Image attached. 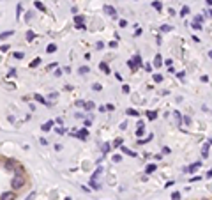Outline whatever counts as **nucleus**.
<instances>
[{"mask_svg": "<svg viewBox=\"0 0 212 200\" xmlns=\"http://www.w3.org/2000/svg\"><path fill=\"white\" fill-rule=\"evenodd\" d=\"M23 186H25V179H23V175H21V174H14V177H12V181H11V188H12V191L21 190Z\"/></svg>", "mask_w": 212, "mask_h": 200, "instance_id": "obj_1", "label": "nucleus"}, {"mask_svg": "<svg viewBox=\"0 0 212 200\" xmlns=\"http://www.w3.org/2000/svg\"><path fill=\"white\" fill-rule=\"evenodd\" d=\"M14 198H16V193L14 191H5V193L0 195V200H14Z\"/></svg>", "mask_w": 212, "mask_h": 200, "instance_id": "obj_2", "label": "nucleus"}, {"mask_svg": "<svg viewBox=\"0 0 212 200\" xmlns=\"http://www.w3.org/2000/svg\"><path fill=\"white\" fill-rule=\"evenodd\" d=\"M4 167H5V170H7V172H14V168H16V163H14V159H7Z\"/></svg>", "mask_w": 212, "mask_h": 200, "instance_id": "obj_3", "label": "nucleus"}, {"mask_svg": "<svg viewBox=\"0 0 212 200\" xmlns=\"http://www.w3.org/2000/svg\"><path fill=\"white\" fill-rule=\"evenodd\" d=\"M104 12H106L108 16H111V18H115V16H117V9H115V7H111V5H104Z\"/></svg>", "mask_w": 212, "mask_h": 200, "instance_id": "obj_4", "label": "nucleus"}, {"mask_svg": "<svg viewBox=\"0 0 212 200\" xmlns=\"http://www.w3.org/2000/svg\"><path fill=\"white\" fill-rule=\"evenodd\" d=\"M202 167V163L200 161H196V163H193L191 167H187V168L184 170V172H187V174H193V172H196V168H200Z\"/></svg>", "mask_w": 212, "mask_h": 200, "instance_id": "obj_5", "label": "nucleus"}, {"mask_svg": "<svg viewBox=\"0 0 212 200\" xmlns=\"http://www.w3.org/2000/svg\"><path fill=\"white\" fill-rule=\"evenodd\" d=\"M53 124H55V122H53V120H48V122H44V124H42V126H41V129H42V131H44V133H46V131H50L51 127H53Z\"/></svg>", "mask_w": 212, "mask_h": 200, "instance_id": "obj_6", "label": "nucleus"}, {"mask_svg": "<svg viewBox=\"0 0 212 200\" xmlns=\"http://www.w3.org/2000/svg\"><path fill=\"white\" fill-rule=\"evenodd\" d=\"M34 99H35L37 103H41V105H48V101H46V99H44L41 94H35V96H34Z\"/></svg>", "mask_w": 212, "mask_h": 200, "instance_id": "obj_7", "label": "nucleus"}, {"mask_svg": "<svg viewBox=\"0 0 212 200\" xmlns=\"http://www.w3.org/2000/svg\"><path fill=\"white\" fill-rule=\"evenodd\" d=\"M99 69H101L103 73H106V74L110 73V66H108L106 62H101V64H99Z\"/></svg>", "mask_w": 212, "mask_h": 200, "instance_id": "obj_8", "label": "nucleus"}, {"mask_svg": "<svg viewBox=\"0 0 212 200\" xmlns=\"http://www.w3.org/2000/svg\"><path fill=\"white\" fill-rule=\"evenodd\" d=\"M126 114H127V115H131V117H138V115H140V114H138V110H134V108H127V110H126Z\"/></svg>", "mask_w": 212, "mask_h": 200, "instance_id": "obj_9", "label": "nucleus"}, {"mask_svg": "<svg viewBox=\"0 0 212 200\" xmlns=\"http://www.w3.org/2000/svg\"><path fill=\"white\" fill-rule=\"evenodd\" d=\"M173 115H175V120H177V126H180L182 124V114L180 112H173Z\"/></svg>", "mask_w": 212, "mask_h": 200, "instance_id": "obj_10", "label": "nucleus"}, {"mask_svg": "<svg viewBox=\"0 0 212 200\" xmlns=\"http://www.w3.org/2000/svg\"><path fill=\"white\" fill-rule=\"evenodd\" d=\"M74 135L80 138V140H87V129H81L80 133H74Z\"/></svg>", "mask_w": 212, "mask_h": 200, "instance_id": "obj_11", "label": "nucleus"}, {"mask_svg": "<svg viewBox=\"0 0 212 200\" xmlns=\"http://www.w3.org/2000/svg\"><path fill=\"white\" fill-rule=\"evenodd\" d=\"M12 34H14V30H7V32H2V34H0V39H7V37H11Z\"/></svg>", "mask_w": 212, "mask_h": 200, "instance_id": "obj_12", "label": "nucleus"}, {"mask_svg": "<svg viewBox=\"0 0 212 200\" xmlns=\"http://www.w3.org/2000/svg\"><path fill=\"white\" fill-rule=\"evenodd\" d=\"M154 66H156V67H161V66H163V59H161V55H156V60H154Z\"/></svg>", "mask_w": 212, "mask_h": 200, "instance_id": "obj_13", "label": "nucleus"}, {"mask_svg": "<svg viewBox=\"0 0 212 200\" xmlns=\"http://www.w3.org/2000/svg\"><path fill=\"white\" fill-rule=\"evenodd\" d=\"M189 11H191V9H189L187 5H184V7L180 9V16H182V18H184V16H187V14H189Z\"/></svg>", "mask_w": 212, "mask_h": 200, "instance_id": "obj_14", "label": "nucleus"}, {"mask_svg": "<svg viewBox=\"0 0 212 200\" xmlns=\"http://www.w3.org/2000/svg\"><path fill=\"white\" fill-rule=\"evenodd\" d=\"M156 168H157V167H156L154 163H150V165H147V168H145V172H147V174H152V172H154Z\"/></svg>", "mask_w": 212, "mask_h": 200, "instance_id": "obj_15", "label": "nucleus"}, {"mask_svg": "<svg viewBox=\"0 0 212 200\" xmlns=\"http://www.w3.org/2000/svg\"><path fill=\"white\" fill-rule=\"evenodd\" d=\"M152 7H154V9H156V11H163V5H161V2H157V0H156V2H152Z\"/></svg>", "mask_w": 212, "mask_h": 200, "instance_id": "obj_16", "label": "nucleus"}, {"mask_svg": "<svg viewBox=\"0 0 212 200\" xmlns=\"http://www.w3.org/2000/svg\"><path fill=\"white\" fill-rule=\"evenodd\" d=\"M12 57H14V59H18V60H21V59L25 57V53H23V52H14V53H12Z\"/></svg>", "mask_w": 212, "mask_h": 200, "instance_id": "obj_17", "label": "nucleus"}, {"mask_svg": "<svg viewBox=\"0 0 212 200\" xmlns=\"http://www.w3.org/2000/svg\"><path fill=\"white\" fill-rule=\"evenodd\" d=\"M122 152H126L127 156H133V158L136 156V152H133V151H129V149H127V147H122Z\"/></svg>", "mask_w": 212, "mask_h": 200, "instance_id": "obj_18", "label": "nucleus"}, {"mask_svg": "<svg viewBox=\"0 0 212 200\" xmlns=\"http://www.w3.org/2000/svg\"><path fill=\"white\" fill-rule=\"evenodd\" d=\"M46 52H48V53L57 52V46H55V44H48V46H46Z\"/></svg>", "mask_w": 212, "mask_h": 200, "instance_id": "obj_19", "label": "nucleus"}, {"mask_svg": "<svg viewBox=\"0 0 212 200\" xmlns=\"http://www.w3.org/2000/svg\"><path fill=\"white\" fill-rule=\"evenodd\" d=\"M89 71H90V69H89L87 66H81L80 69H78V73H80V74H87V73H89Z\"/></svg>", "mask_w": 212, "mask_h": 200, "instance_id": "obj_20", "label": "nucleus"}, {"mask_svg": "<svg viewBox=\"0 0 212 200\" xmlns=\"http://www.w3.org/2000/svg\"><path fill=\"white\" fill-rule=\"evenodd\" d=\"M191 29H194V30H202V23H196V21H193V23H191Z\"/></svg>", "mask_w": 212, "mask_h": 200, "instance_id": "obj_21", "label": "nucleus"}, {"mask_svg": "<svg viewBox=\"0 0 212 200\" xmlns=\"http://www.w3.org/2000/svg\"><path fill=\"white\" fill-rule=\"evenodd\" d=\"M134 64H136V67H141V57L140 55H134Z\"/></svg>", "mask_w": 212, "mask_h": 200, "instance_id": "obj_22", "label": "nucleus"}, {"mask_svg": "<svg viewBox=\"0 0 212 200\" xmlns=\"http://www.w3.org/2000/svg\"><path fill=\"white\" fill-rule=\"evenodd\" d=\"M122 142H124L122 138H115V140H113V147H120V145H122Z\"/></svg>", "mask_w": 212, "mask_h": 200, "instance_id": "obj_23", "label": "nucleus"}, {"mask_svg": "<svg viewBox=\"0 0 212 200\" xmlns=\"http://www.w3.org/2000/svg\"><path fill=\"white\" fill-rule=\"evenodd\" d=\"M94 101H87V103H85V110H94Z\"/></svg>", "mask_w": 212, "mask_h": 200, "instance_id": "obj_24", "label": "nucleus"}, {"mask_svg": "<svg viewBox=\"0 0 212 200\" xmlns=\"http://www.w3.org/2000/svg\"><path fill=\"white\" fill-rule=\"evenodd\" d=\"M147 117H149V119H150V120H154V119H156V117H157V112H147Z\"/></svg>", "mask_w": 212, "mask_h": 200, "instance_id": "obj_25", "label": "nucleus"}, {"mask_svg": "<svg viewBox=\"0 0 212 200\" xmlns=\"http://www.w3.org/2000/svg\"><path fill=\"white\" fill-rule=\"evenodd\" d=\"M34 5H35V7H37V9H39V11H42V12L46 11V7H44V5H42L41 2H34Z\"/></svg>", "mask_w": 212, "mask_h": 200, "instance_id": "obj_26", "label": "nucleus"}, {"mask_svg": "<svg viewBox=\"0 0 212 200\" xmlns=\"http://www.w3.org/2000/svg\"><path fill=\"white\" fill-rule=\"evenodd\" d=\"M172 29H173L172 25H161V32H170Z\"/></svg>", "mask_w": 212, "mask_h": 200, "instance_id": "obj_27", "label": "nucleus"}, {"mask_svg": "<svg viewBox=\"0 0 212 200\" xmlns=\"http://www.w3.org/2000/svg\"><path fill=\"white\" fill-rule=\"evenodd\" d=\"M39 64H41V59H34V60L30 62V67H37Z\"/></svg>", "mask_w": 212, "mask_h": 200, "instance_id": "obj_28", "label": "nucleus"}, {"mask_svg": "<svg viewBox=\"0 0 212 200\" xmlns=\"http://www.w3.org/2000/svg\"><path fill=\"white\" fill-rule=\"evenodd\" d=\"M90 186L94 188V190H99V188H101V186H99V184L96 182V179H90Z\"/></svg>", "mask_w": 212, "mask_h": 200, "instance_id": "obj_29", "label": "nucleus"}, {"mask_svg": "<svg viewBox=\"0 0 212 200\" xmlns=\"http://www.w3.org/2000/svg\"><path fill=\"white\" fill-rule=\"evenodd\" d=\"M154 82H156V83H161L163 76H161V74H154Z\"/></svg>", "mask_w": 212, "mask_h": 200, "instance_id": "obj_30", "label": "nucleus"}, {"mask_svg": "<svg viewBox=\"0 0 212 200\" xmlns=\"http://www.w3.org/2000/svg\"><path fill=\"white\" fill-rule=\"evenodd\" d=\"M127 66L131 67L133 71H136V69H138V67H136V64H134V60H129V62H127Z\"/></svg>", "mask_w": 212, "mask_h": 200, "instance_id": "obj_31", "label": "nucleus"}, {"mask_svg": "<svg viewBox=\"0 0 212 200\" xmlns=\"http://www.w3.org/2000/svg\"><path fill=\"white\" fill-rule=\"evenodd\" d=\"M16 20H20V16H21V4H18V7H16Z\"/></svg>", "mask_w": 212, "mask_h": 200, "instance_id": "obj_32", "label": "nucleus"}, {"mask_svg": "<svg viewBox=\"0 0 212 200\" xmlns=\"http://www.w3.org/2000/svg\"><path fill=\"white\" fill-rule=\"evenodd\" d=\"M0 52H9V44H2V46H0Z\"/></svg>", "mask_w": 212, "mask_h": 200, "instance_id": "obj_33", "label": "nucleus"}, {"mask_svg": "<svg viewBox=\"0 0 212 200\" xmlns=\"http://www.w3.org/2000/svg\"><path fill=\"white\" fill-rule=\"evenodd\" d=\"M32 39H34V32L29 30V32H27V41H32Z\"/></svg>", "mask_w": 212, "mask_h": 200, "instance_id": "obj_34", "label": "nucleus"}, {"mask_svg": "<svg viewBox=\"0 0 212 200\" xmlns=\"http://www.w3.org/2000/svg\"><path fill=\"white\" fill-rule=\"evenodd\" d=\"M179 198H180V193H179V191L172 193V200H179Z\"/></svg>", "mask_w": 212, "mask_h": 200, "instance_id": "obj_35", "label": "nucleus"}, {"mask_svg": "<svg viewBox=\"0 0 212 200\" xmlns=\"http://www.w3.org/2000/svg\"><path fill=\"white\" fill-rule=\"evenodd\" d=\"M145 131H143V126H138V131H136V137H141Z\"/></svg>", "mask_w": 212, "mask_h": 200, "instance_id": "obj_36", "label": "nucleus"}, {"mask_svg": "<svg viewBox=\"0 0 212 200\" xmlns=\"http://www.w3.org/2000/svg\"><path fill=\"white\" fill-rule=\"evenodd\" d=\"M103 152H104V154H106V152H108V151H110V144H104V145H103Z\"/></svg>", "mask_w": 212, "mask_h": 200, "instance_id": "obj_37", "label": "nucleus"}, {"mask_svg": "<svg viewBox=\"0 0 212 200\" xmlns=\"http://www.w3.org/2000/svg\"><path fill=\"white\" fill-rule=\"evenodd\" d=\"M74 23H83V16H74Z\"/></svg>", "mask_w": 212, "mask_h": 200, "instance_id": "obj_38", "label": "nucleus"}, {"mask_svg": "<svg viewBox=\"0 0 212 200\" xmlns=\"http://www.w3.org/2000/svg\"><path fill=\"white\" fill-rule=\"evenodd\" d=\"M76 29H78V30H85V29H87V27H85V25H83V23H76Z\"/></svg>", "mask_w": 212, "mask_h": 200, "instance_id": "obj_39", "label": "nucleus"}, {"mask_svg": "<svg viewBox=\"0 0 212 200\" xmlns=\"http://www.w3.org/2000/svg\"><path fill=\"white\" fill-rule=\"evenodd\" d=\"M92 89H94V90H97V92H99V90H101L103 87H101V85H99V83H94V85H92Z\"/></svg>", "mask_w": 212, "mask_h": 200, "instance_id": "obj_40", "label": "nucleus"}, {"mask_svg": "<svg viewBox=\"0 0 212 200\" xmlns=\"http://www.w3.org/2000/svg\"><path fill=\"white\" fill-rule=\"evenodd\" d=\"M120 159H122V156H120V154H115V156H113V161H115V163H119Z\"/></svg>", "mask_w": 212, "mask_h": 200, "instance_id": "obj_41", "label": "nucleus"}, {"mask_svg": "<svg viewBox=\"0 0 212 200\" xmlns=\"http://www.w3.org/2000/svg\"><path fill=\"white\" fill-rule=\"evenodd\" d=\"M145 71H149V73H152V64H145Z\"/></svg>", "mask_w": 212, "mask_h": 200, "instance_id": "obj_42", "label": "nucleus"}, {"mask_svg": "<svg viewBox=\"0 0 212 200\" xmlns=\"http://www.w3.org/2000/svg\"><path fill=\"white\" fill-rule=\"evenodd\" d=\"M122 92H124V94H129V87H127V85H124V87H122Z\"/></svg>", "mask_w": 212, "mask_h": 200, "instance_id": "obj_43", "label": "nucleus"}, {"mask_svg": "<svg viewBox=\"0 0 212 200\" xmlns=\"http://www.w3.org/2000/svg\"><path fill=\"white\" fill-rule=\"evenodd\" d=\"M194 21H196V23H202V21H203V16H200V14H198V16L194 18Z\"/></svg>", "mask_w": 212, "mask_h": 200, "instance_id": "obj_44", "label": "nucleus"}, {"mask_svg": "<svg viewBox=\"0 0 212 200\" xmlns=\"http://www.w3.org/2000/svg\"><path fill=\"white\" fill-rule=\"evenodd\" d=\"M119 46V42L117 41H110V48H117Z\"/></svg>", "mask_w": 212, "mask_h": 200, "instance_id": "obj_45", "label": "nucleus"}, {"mask_svg": "<svg viewBox=\"0 0 212 200\" xmlns=\"http://www.w3.org/2000/svg\"><path fill=\"white\" fill-rule=\"evenodd\" d=\"M55 131H57V133H59V135H64V133H66V129H62V127H57V129H55Z\"/></svg>", "mask_w": 212, "mask_h": 200, "instance_id": "obj_46", "label": "nucleus"}, {"mask_svg": "<svg viewBox=\"0 0 212 200\" xmlns=\"http://www.w3.org/2000/svg\"><path fill=\"white\" fill-rule=\"evenodd\" d=\"M184 124H191V117H184Z\"/></svg>", "mask_w": 212, "mask_h": 200, "instance_id": "obj_47", "label": "nucleus"}, {"mask_svg": "<svg viewBox=\"0 0 212 200\" xmlns=\"http://www.w3.org/2000/svg\"><path fill=\"white\" fill-rule=\"evenodd\" d=\"M32 198H35V191H32L30 195H29V197H27V200H32Z\"/></svg>", "mask_w": 212, "mask_h": 200, "instance_id": "obj_48", "label": "nucleus"}, {"mask_svg": "<svg viewBox=\"0 0 212 200\" xmlns=\"http://www.w3.org/2000/svg\"><path fill=\"white\" fill-rule=\"evenodd\" d=\"M76 106H85V101H81V99H78V101H76Z\"/></svg>", "mask_w": 212, "mask_h": 200, "instance_id": "obj_49", "label": "nucleus"}, {"mask_svg": "<svg viewBox=\"0 0 212 200\" xmlns=\"http://www.w3.org/2000/svg\"><path fill=\"white\" fill-rule=\"evenodd\" d=\"M39 142H41V144H42V145H48V140H46V138H41Z\"/></svg>", "mask_w": 212, "mask_h": 200, "instance_id": "obj_50", "label": "nucleus"}, {"mask_svg": "<svg viewBox=\"0 0 212 200\" xmlns=\"http://www.w3.org/2000/svg\"><path fill=\"white\" fill-rule=\"evenodd\" d=\"M115 78H117L119 82H122V76H120V73H115Z\"/></svg>", "mask_w": 212, "mask_h": 200, "instance_id": "obj_51", "label": "nucleus"}, {"mask_svg": "<svg viewBox=\"0 0 212 200\" xmlns=\"http://www.w3.org/2000/svg\"><path fill=\"white\" fill-rule=\"evenodd\" d=\"M207 177H212V168L209 170V172H207Z\"/></svg>", "mask_w": 212, "mask_h": 200, "instance_id": "obj_52", "label": "nucleus"}, {"mask_svg": "<svg viewBox=\"0 0 212 200\" xmlns=\"http://www.w3.org/2000/svg\"><path fill=\"white\" fill-rule=\"evenodd\" d=\"M205 2H207V4H209V5L212 7V0H205Z\"/></svg>", "mask_w": 212, "mask_h": 200, "instance_id": "obj_53", "label": "nucleus"}, {"mask_svg": "<svg viewBox=\"0 0 212 200\" xmlns=\"http://www.w3.org/2000/svg\"><path fill=\"white\" fill-rule=\"evenodd\" d=\"M205 14H209V16H212V9L209 11V12H205Z\"/></svg>", "mask_w": 212, "mask_h": 200, "instance_id": "obj_54", "label": "nucleus"}, {"mask_svg": "<svg viewBox=\"0 0 212 200\" xmlns=\"http://www.w3.org/2000/svg\"><path fill=\"white\" fill-rule=\"evenodd\" d=\"M209 57H210V59H212V50H210V52H209Z\"/></svg>", "mask_w": 212, "mask_h": 200, "instance_id": "obj_55", "label": "nucleus"}, {"mask_svg": "<svg viewBox=\"0 0 212 200\" xmlns=\"http://www.w3.org/2000/svg\"><path fill=\"white\" fill-rule=\"evenodd\" d=\"M66 200H71V198H69V197H67V198H66Z\"/></svg>", "mask_w": 212, "mask_h": 200, "instance_id": "obj_56", "label": "nucleus"}, {"mask_svg": "<svg viewBox=\"0 0 212 200\" xmlns=\"http://www.w3.org/2000/svg\"><path fill=\"white\" fill-rule=\"evenodd\" d=\"M0 129H2V127H0Z\"/></svg>", "mask_w": 212, "mask_h": 200, "instance_id": "obj_57", "label": "nucleus"}]
</instances>
